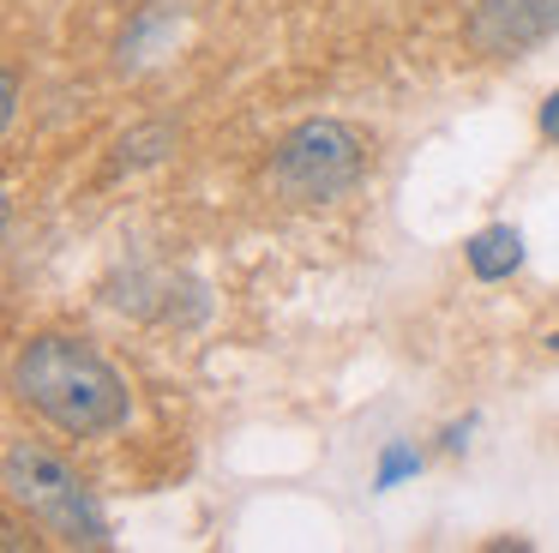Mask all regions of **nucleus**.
I'll return each mask as SVG.
<instances>
[{"label":"nucleus","mask_w":559,"mask_h":553,"mask_svg":"<svg viewBox=\"0 0 559 553\" xmlns=\"http://www.w3.org/2000/svg\"><path fill=\"white\" fill-rule=\"evenodd\" d=\"M13 391L25 409H37L49 427L73 439H97L127 421V385L109 361L79 337H37L13 361Z\"/></svg>","instance_id":"1"},{"label":"nucleus","mask_w":559,"mask_h":553,"mask_svg":"<svg viewBox=\"0 0 559 553\" xmlns=\"http://www.w3.org/2000/svg\"><path fill=\"white\" fill-rule=\"evenodd\" d=\"M7 499L37 517L49 536H61L67 548H109V523H103L97 499L85 493V481L43 445L31 439L7 445Z\"/></svg>","instance_id":"2"},{"label":"nucleus","mask_w":559,"mask_h":553,"mask_svg":"<svg viewBox=\"0 0 559 553\" xmlns=\"http://www.w3.org/2000/svg\"><path fill=\"white\" fill-rule=\"evenodd\" d=\"M361 175V139L343 120H307L277 151V187L301 204H325Z\"/></svg>","instance_id":"3"},{"label":"nucleus","mask_w":559,"mask_h":553,"mask_svg":"<svg viewBox=\"0 0 559 553\" xmlns=\"http://www.w3.org/2000/svg\"><path fill=\"white\" fill-rule=\"evenodd\" d=\"M559 31V0H481L469 19V43L481 55H523Z\"/></svg>","instance_id":"4"},{"label":"nucleus","mask_w":559,"mask_h":553,"mask_svg":"<svg viewBox=\"0 0 559 553\" xmlns=\"http://www.w3.org/2000/svg\"><path fill=\"white\" fill-rule=\"evenodd\" d=\"M518 264H523V235L511 223H493L469 240V271L481 276V283H499V276H511Z\"/></svg>","instance_id":"5"},{"label":"nucleus","mask_w":559,"mask_h":553,"mask_svg":"<svg viewBox=\"0 0 559 553\" xmlns=\"http://www.w3.org/2000/svg\"><path fill=\"white\" fill-rule=\"evenodd\" d=\"M542 132H547V139L559 144V91H554V96H547V103H542Z\"/></svg>","instance_id":"6"}]
</instances>
